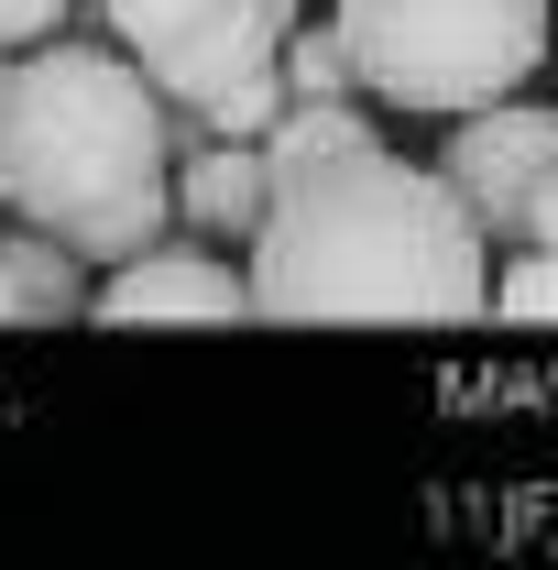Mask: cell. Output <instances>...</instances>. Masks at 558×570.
Segmentation results:
<instances>
[{"label":"cell","mask_w":558,"mask_h":570,"mask_svg":"<svg viewBox=\"0 0 558 570\" xmlns=\"http://www.w3.org/2000/svg\"><path fill=\"white\" fill-rule=\"evenodd\" d=\"M241 285H252V318H482L492 242L438 165L372 142L263 198Z\"/></svg>","instance_id":"6da1fadb"},{"label":"cell","mask_w":558,"mask_h":570,"mask_svg":"<svg viewBox=\"0 0 558 570\" xmlns=\"http://www.w3.org/2000/svg\"><path fill=\"white\" fill-rule=\"evenodd\" d=\"M176 110L110 33H44L0 56V219L56 230L88 275L176 230Z\"/></svg>","instance_id":"7a4b0ae2"},{"label":"cell","mask_w":558,"mask_h":570,"mask_svg":"<svg viewBox=\"0 0 558 570\" xmlns=\"http://www.w3.org/2000/svg\"><path fill=\"white\" fill-rule=\"evenodd\" d=\"M548 11L558 0H340L329 22L350 45L361 99L460 121L548 67Z\"/></svg>","instance_id":"3957f363"},{"label":"cell","mask_w":558,"mask_h":570,"mask_svg":"<svg viewBox=\"0 0 558 570\" xmlns=\"http://www.w3.org/2000/svg\"><path fill=\"white\" fill-rule=\"evenodd\" d=\"M285 22H307V0H77L67 33H110L165 110H209L230 77L275 67Z\"/></svg>","instance_id":"277c9868"},{"label":"cell","mask_w":558,"mask_h":570,"mask_svg":"<svg viewBox=\"0 0 558 570\" xmlns=\"http://www.w3.org/2000/svg\"><path fill=\"white\" fill-rule=\"evenodd\" d=\"M558 165V110H526V99H482V110H460V132L438 154V176H449V198L482 219V242H515V209H526V187Z\"/></svg>","instance_id":"5b68a950"},{"label":"cell","mask_w":558,"mask_h":570,"mask_svg":"<svg viewBox=\"0 0 558 570\" xmlns=\"http://www.w3.org/2000/svg\"><path fill=\"white\" fill-rule=\"evenodd\" d=\"M88 318H110V330H142V318H252V285L230 253L209 242H142L132 264H110V275H88Z\"/></svg>","instance_id":"8992f818"},{"label":"cell","mask_w":558,"mask_h":570,"mask_svg":"<svg viewBox=\"0 0 558 570\" xmlns=\"http://www.w3.org/2000/svg\"><path fill=\"white\" fill-rule=\"evenodd\" d=\"M165 187H176V230H198V242H252V219H263V154L230 132H198L187 110H176V154H165Z\"/></svg>","instance_id":"52a82bcc"},{"label":"cell","mask_w":558,"mask_h":570,"mask_svg":"<svg viewBox=\"0 0 558 570\" xmlns=\"http://www.w3.org/2000/svg\"><path fill=\"white\" fill-rule=\"evenodd\" d=\"M0 307H11V330H67V318H88V264L56 230L0 219Z\"/></svg>","instance_id":"ba28073f"},{"label":"cell","mask_w":558,"mask_h":570,"mask_svg":"<svg viewBox=\"0 0 558 570\" xmlns=\"http://www.w3.org/2000/svg\"><path fill=\"white\" fill-rule=\"evenodd\" d=\"M372 110L361 99H285L275 121H263V187H296V176H329V165H350V154H372Z\"/></svg>","instance_id":"9c48e42d"},{"label":"cell","mask_w":558,"mask_h":570,"mask_svg":"<svg viewBox=\"0 0 558 570\" xmlns=\"http://www.w3.org/2000/svg\"><path fill=\"white\" fill-rule=\"evenodd\" d=\"M275 77H285V99H361V77H350V45H340V22H285V45H275Z\"/></svg>","instance_id":"30bf717a"},{"label":"cell","mask_w":558,"mask_h":570,"mask_svg":"<svg viewBox=\"0 0 558 570\" xmlns=\"http://www.w3.org/2000/svg\"><path fill=\"white\" fill-rule=\"evenodd\" d=\"M492 307H504V318H558V253H515V264H492Z\"/></svg>","instance_id":"8fae6325"},{"label":"cell","mask_w":558,"mask_h":570,"mask_svg":"<svg viewBox=\"0 0 558 570\" xmlns=\"http://www.w3.org/2000/svg\"><path fill=\"white\" fill-rule=\"evenodd\" d=\"M67 11H77V0H0V56H11V45H44V33H67Z\"/></svg>","instance_id":"7c38bea8"},{"label":"cell","mask_w":558,"mask_h":570,"mask_svg":"<svg viewBox=\"0 0 558 570\" xmlns=\"http://www.w3.org/2000/svg\"><path fill=\"white\" fill-rule=\"evenodd\" d=\"M515 242H526V253H558V165L526 187V209H515Z\"/></svg>","instance_id":"4fadbf2b"},{"label":"cell","mask_w":558,"mask_h":570,"mask_svg":"<svg viewBox=\"0 0 558 570\" xmlns=\"http://www.w3.org/2000/svg\"><path fill=\"white\" fill-rule=\"evenodd\" d=\"M0 330H11V307H0Z\"/></svg>","instance_id":"5bb4252c"}]
</instances>
